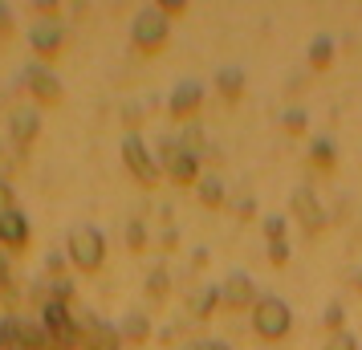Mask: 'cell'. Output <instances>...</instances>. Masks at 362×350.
Here are the masks:
<instances>
[{
	"label": "cell",
	"instance_id": "cell-1",
	"mask_svg": "<svg viewBox=\"0 0 362 350\" xmlns=\"http://www.w3.org/2000/svg\"><path fill=\"white\" fill-rule=\"evenodd\" d=\"M252 330H257V338H264V342H281L285 334L293 330V310L281 298H261L252 305Z\"/></svg>",
	"mask_w": 362,
	"mask_h": 350
},
{
	"label": "cell",
	"instance_id": "cell-2",
	"mask_svg": "<svg viewBox=\"0 0 362 350\" xmlns=\"http://www.w3.org/2000/svg\"><path fill=\"white\" fill-rule=\"evenodd\" d=\"M66 252H69V261L82 269V273H94V269H102V261H106V240H102L98 228L82 224V228H74V233H69Z\"/></svg>",
	"mask_w": 362,
	"mask_h": 350
},
{
	"label": "cell",
	"instance_id": "cell-3",
	"mask_svg": "<svg viewBox=\"0 0 362 350\" xmlns=\"http://www.w3.org/2000/svg\"><path fill=\"white\" fill-rule=\"evenodd\" d=\"M167 33H171V25H167V17L159 13V8H139V13H134V21H131L134 49H143V53L163 49Z\"/></svg>",
	"mask_w": 362,
	"mask_h": 350
},
{
	"label": "cell",
	"instance_id": "cell-4",
	"mask_svg": "<svg viewBox=\"0 0 362 350\" xmlns=\"http://www.w3.org/2000/svg\"><path fill=\"white\" fill-rule=\"evenodd\" d=\"M122 163H127V171H131L143 187L159 184V163L151 159V151H147V143L139 139V131H127V139H122Z\"/></svg>",
	"mask_w": 362,
	"mask_h": 350
},
{
	"label": "cell",
	"instance_id": "cell-5",
	"mask_svg": "<svg viewBox=\"0 0 362 350\" xmlns=\"http://www.w3.org/2000/svg\"><path fill=\"white\" fill-rule=\"evenodd\" d=\"M289 208H293L297 224H301L305 233H322V228L329 224V212L322 208V200L313 196V187H310V184L293 187V196H289Z\"/></svg>",
	"mask_w": 362,
	"mask_h": 350
},
{
	"label": "cell",
	"instance_id": "cell-6",
	"mask_svg": "<svg viewBox=\"0 0 362 350\" xmlns=\"http://www.w3.org/2000/svg\"><path fill=\"white\" fill-rule=\"evenodd\" d=\"M216 289H220V301L232 305V310H252V305L264 298L261 289L252 285L248 273H232V277H224V285H216Z\"/></svg>",
	"mask_w": 362,
	"mask_h": 350
},
{
	"label": "cell",
	"instance_id": "cell-7",
	"mask_svg": "<svg viewBox=\"0 0 362 350\" xmlns=\"http://www.w3.org/2000/svg\"><path fill=\"white\" fill-rule=\"evenodd\" d=\"M41 322H45L49 338H57V342H69V338L78 334V326H74V314H69L66 301L45 298V305H41Z\"/></svg>",
	"mask_w": 362,
	"mask_h": 350
},
{
	"label": "cell",
	"instance_id": "cell-8",
	"mask_svg": "<svg viewBox=\"0 0 362 350\" xmlns=\"http://www.w3.org/2000/svg\"><path fill=\"white\" fill-rule=\"evenodd\" d=\"M62 41H66V29H62V21L57 17L37 21L33 29H29V45H33L41 57H53V53L62 49Z\"/></svg>",
	"mask_w": 362,
	"mask_h": 350
},
{
	"label": "cell",
	"instance_id": "cell-9",
	"mask_svg": "<svg viewBox=\"0 0 362 350\" xmlns=\"http://www.w3.org/2000/svg\"><path fill=\"white\" fill-rule=\"evenodd\" d=\"M25 82H29V90H33V98L41 102V106H57V102L66 98V90H62V82H57L53 69L33 66L29 74H25Z\"/></svg>",
	"mask_w": 362,
	"mask_h": 350
},
{
	"label": "cell",
	"instance_id": "cell-10",
	"mask_svg": "<svg viewBox=\"0 0 362 350\" xmlns=\"http://www.w3.org/2000/svg\"><path fill=\"white\" fill-rule=\"evenodd\" d=\"M199 106H204V86L199 82H180L171 94H167V110H171L175 118L199 115Z\"/></svg>",
	"mask_w": 362,
	"mask_h": 350
},
{
	"label": "cell",
	"instance_id": "cell-11",
	"mask_svg": "<svg viewBox=\"0 0 362 350\" xmlns=\"http://www.w3.org/2000/svg\"><path fill=\"white\" fill-rule=\"evenodd\" d=\"M0 245H8V249H25L29 245V220H25L21 208L0 216Z\"/></svg>",
	"mask_w": 362,
	"mask_h": 350
},
{
	"label": "cell",
	"instance_id": "cell-12",
	"mask_svg": "<svg viewBox=\"0 0 362 350\" xmlns=\"http://www.w3.org/2000/svg\"><path fill=\"white\" fill-rule=\"evenodd\" d=\"M8 127H13V143L17 147H29L37 139V131H41V115H37L33 106H21V110L8 115Z\"/></svg>",
	"mask_w": 362,
	"mask_h": 350
},
{
	"label": "cell",
	"instance_id": "cell-13",
	"mask_svg": "<svg viewBox=\"0 0 362 350\" xmlns=\"http://www.w3.org/2000/svg\"><path fill=\"white\" fill-rule=\"evenodd\" d=\"M167 180H175V184H199V155H187V151H175L171 159H167Z\"/></svg>",
	"mask_w": 362,
	"mask_h": 350
},
{
	"label": "cell",
	"instance_id": "cell-14",
	"mask_svg": "<svg viewBox=\"0 0 362 350\" xmlns=\"http://www.w3.org/2000/svg\"><path fill=\"white\" fill-rule=\"evenodd\" d=\"M122 338L127 342H151V317L143 310H131L122 317Z\"/></svg>",
	"mask_w": 362,
	"mask_h": 350
},
{
	"label": "cell",
	"instance_id": "cell-15",
	"mask_svg": "<svg viewBox=\"0 0 362 350\" xmlns=\"http://www.w3.org/2000/svg\"><path fill=\"white\" fill-rule=\"evenodd\" d=\"M216 90L224 94V98H240L245 94V69H236V66H224L220 74H216Z\"/></svg>",
	"mask_w": 362,
	"mask_h": 350
},
{
	"label": "cell",
	"instance_id": "cell-16",
	"mask_svg": "<svg viewBox=\"0 0 362 350\" xmlns=\"http://www.w3.org/2000/svg\"><path fill=\"white\" fill-rule=\"evenodd\" d=\"M216 301H220V289H216V285H199L196 293H192V314L196 317H212Z\"/></svg>",
	"mask_w": 362,
	"mask_h": 350
},
{
	"label": "cell",
	"instance_id": "cell-17",
	"mask_svg": "<svg viewBox=\"0 0 362 350\" xmlns=\"http://www.w3.org/2000/svg\"><path fill=\"white\" fill-rule=\"evenodd\" d=\"M329 62H334V41H329L326 33L313 37L310 41V66L313 69H329Z\"/></svg>",
	"mask_w": 362,
	"mask_h": 350
},
{
	"label": "cell",
	"instance_id": "cell-18",
	"mask_svg": "<svg viewBox=\"0 0 362 350\" xmlns=\"http://www.w3.org/2000/svg\"><path fill=\"white\" fill-rule=\"evenodd\" d=\"M199 200L208 204V208H220L224 204V184L216 175H199Z\"/></svg>",
	"mask_w": 362,
	"mask_h": 350
},
{
	"label": "cell",
	"instance_id": "cell-19",
	"mask_svg": "<svg viewBox=\"0 0 362 350\" xmlns=\"http://www.w3.org/2000/svg\"><path fill=\"white\" fill-rule=\"evenodd\" d=\"M310 159L317 167H334V159H338V151H334V139H326V134H317L310 147Z\"/></svg>",
	"mask_w": 362,
	"mask_h": 350
},
{
	"label": "cell",
	"instance_id": "cell-20",
	"mask_svg": "<svg viewBox=\"0 0 362 350\" xmlns=\"http://www.w3.org/2000/svg\"><path fill=\"white\" fill-rule=\"evenodd\" d=\"M127 249L131 252L147 249V224H143V220H131V224H127Z\"/></svg>",
	"mask_w": 362,
	"mask_h": 350
},
{
	"label": "cell",
	"instance_id": "cell-21",
	"mask_svg": "<svg viewBox=\"0 0 362 350\" xmlns=\"http://www.w3.org/2000/svg\"><path fill=\"white\" fill-rule=\"evenodd\" d=\"M167 289H171L167 269H151V273H147V293H151V298H167Z\"/></svg>",
	"mask_w": 362,
	"mask_h": 350
},
{
	"label": "cell",
	"instance_id": "cell-22",
	"mask_svg": "<svg viewBox=\"0 0 362 350\" xmlns=\"http://www.w3.org/2000/svg\"><path fill=\"white\" fill-rule=\"evenodd\" d=\"M175 143H180V151H187V155H199V151H204V131H199V127H187L183 139H175Z\"/></svg>",
	"mask_w": 362,
	"mask_h": 350
},
{
	"label": "cell",
	"instance_id": "cell-23",
	"mask_svg": "<svg viewBox=\"0 0 362 350\" xmlns=\"http://www.w3.org/2000/svg\"><path fill=\"white\" fill-rule=\"evenodd\" d=\"M322 322H326V330H329V334L346 330V310L338 305V301H329V305H326V317H322Z\"/></svg>",
	"mask_w": 362,
	"mask_h": 350
},
{
	"label": "cell",
	"instance_id": "cell-24",
	"mask_svg": "<svg viewBox=\"0 0 362 350\" xmlns=\"http://www.w3.org/2000/svg\"><path fill=\"white\" fill-rule=\"evenodd\" d=\"M326 350H358V338H354L350 330H338V334H329Z\"/></svg>",
	"mask_w": 362,
	"mask_h": 350
},
{
	"label": "cell",
	"instance_id": "cell-25",
	"mask_svg": "<svg viewBox=\"0 0 362 350\" xmlns=\"http://www.w3.org/2000/svg\"><path fill=\"white\" fill-rule=\"evenodd\" d=\"M281 127L289 134H301L305 131V110H285V115H281Z\"/></svg>",
	"mask_w": 362,
	"mask_h": 350
},
{
	"label": "cell",
	"instance_id": "cell-26",
	"mask_svg": "<svg viewBox=\"0 0 362 350\" xmlns=\"http://www.w3.org/2000/svg\"><path fill=\"white\" fill-rule=\"evenodd\" d=\"M269 261H273V265H289V240H273V245H269Z\"/></svg>",
	"mask_w": 362,
	"mask_h": 350
},
{
	"label": "cell",
	"instance_id": "cell-27",
	"mask_svg": "<svg viewBox=\"0 0 362 350\" xmlns=\"http://www.w3.org/2000/svg\"><path fill=\"white\" fill-rule=\"evenodd\" d=\"M264 236H269V245H273V240H285V220L269 216V220H264Z\"/></svg>",
	"mask_w": 362,
	"mask_h": 350
},
{
	"label": "cell",
	"instance_id": "cell-28",
	"mask_svg": "<svg viewBox=\"0 0 362 350\" xmlns=\"http://www.w3.org/2000/svg\"><path fill=\"white\" fill-rule=\"evenodd\" d=\"M53 301H74V281H66V277H57V281H53Z\"/></svg>",
	"mask_w": 362,
	"mask_h": 350
},
{
	"label": "cell",
	"instance_id": "cell-29",
	"mask_svg": "<svg viewBox=\"0 0 362 350\" xmlns=\"http://www.w3.org/2000/svg\"><path fill=\"white\" fill-rule=\"evenodd\" d=\"M183 350H232L228 342H220V338H199V342H187Z\"/></svg>",
	"mask_w": 362,
	"mask_h": 350
},
{
	"label": "cell",
	"instance_id": "cell-30",
	"mask_svg": "<svg viewBox=\"0 0 362 350\" xmlns=\"http://www.w3.org/2000/svg\"><path fill=\"white\" fill-rule=\"evenodd\" d=\"M13 208H17V196H13V187L0 180V216H4V212H13Z\"/></svg>",
	"mask_w": 362,
	"mask_h": 350
},
{
	"label": "cell",
	"instance_id": "cell-31",
	"mask_svg": "<svg viewBox=\"0 0 362 350\" xmlns=\"http://www.w3.org/2000/svg\"><path fill=\"white\" fill-rule=\"evenodd\" d=\"M183 8H187V4H183V0H163V4H159V13H163L167 21H171V17H180Z\"/></svg>",
	"mask_w": 362,
	"mask_h": 350
},
{
	"label": "cell",
	"instance_id": "cell-32",
	"mask_svg": "<svg viewBox=\"0 0 362 350\" xmlns=\"http://www.w3.org/2000/svg\"><path fill=\"white\" fill-rule=\"evenodd\" d=\"M175 245H180V233H175V228H163V236H159V249H175Z\"/></svg>",
	"mask_w": 362,
	"mask_h": 350
},
{
	"label": "cell",
	"instance_id": "cell-33",
	"mask_svg": "<svg viewBox=\"0 0 362 350\" xmlns=\"http://www.w3.org/2000/svg\"><path fill=\"white\" fill-rule=\"evenodd\" d=\"M236 216H240V220H252V216H257V204H252V200H240V204H236Z\"/></svg>",
	"mask_w": 362,
	"mask_h": 350
},
{
	"label": "cell",
	"instance_id": "cell-34",
	"mask_svg": "<svg viewBox=\"0 0 362 350\" xmlns=\"http://www.w3.org/2000/svg\"><path fill=\"white\" fill-rule=\"evenodd\" d=\"M45 269H49V273H62V269H66V257H62V252H53L49 261H45Z\"/></svg>",
	"mask_w": 362,
	"mask_h": 350
},
{
	"label": "cell",
	"instance_id": "cell-35",
	"mask_svg": "<svg viewBox=\"0 0 362 350\" xmlns=\"http://www.w3.org/2000/svg\"><path fill=\"white\" fill-rule=\"evenodd\" d=\"M192 265H196V269L208 265V249H196V252H192Z\"/></svg>",
	"mask_w": 362,
	"mask_h": 350
},
{
	"label": "cell",
	"instance_id": "cell-36",
	"mask_svg": "<svg viewBox=\"0 0 362 350\" xmlns=\"http://www.w3.org/2000/svg\"><path fill=\"white\" fill-rule=\"evenodd\" d=\"M354 285H358V293H362V269H358V277H354Z\"/></svg>",
	"mask_w": 362,
	"mask_h": 350
},
{
	"label": "cell",
	"instance_id": "cell-37",
	"mask_svg": "<svg viewBox=\"0 0 362 350\" xmlns=\"http://www.w3.org/2000/svg\"><path fill=\"white\" fill-rule=\"evenodd\" d=\"M0 350H4V338H0Z\"/></svg>",
	"mask_w": 362,
	"mask_h": 350
}]
</instances>
